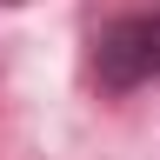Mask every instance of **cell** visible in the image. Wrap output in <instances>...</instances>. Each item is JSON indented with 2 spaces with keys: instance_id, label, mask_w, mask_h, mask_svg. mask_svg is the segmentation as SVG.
<instances>
[{
  "instance_id": "obj_1",
  "label": "cell",
  "mask_w": 160,
  "mask_h": 160,
  "mask_svg": "<svg viewBox=\"0 0 160 160\" xmlns=\"http://www.w3.org/2000/svg\"><path fill=\"white\" fill-rule=\"evenodd\" d=\"M93 73H100L107 93H133V87H147V80H160V7L120 13L113 27H100Z\"/></svg>"
}]
</instances>
